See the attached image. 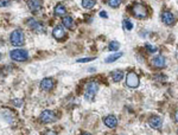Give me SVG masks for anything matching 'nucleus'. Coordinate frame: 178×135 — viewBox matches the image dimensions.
<instances>
[{"instance_id":"f257e3e1","label":"nucleus","mask_w":178,"mask_h":135,"mask_svg":"<svg viewBox=\"0 0 178 135\" xmlns=\"http://www.w3.org/2000/svg\"><path fill=\"white\" fill-rule=\"evenodd\" d=\"M10 41H11V44L13 46H21V45H24V43H25V36H24L23 31L19 30V29L14 30L11 33V36H10Z\"/></svg>"},{"instance_id":"b1692460","label":"nucleus","mask_w":178,"mask_h":135,"mask_svg":"<svg viewBox=\"0 0 178 135\" xmlns=\"http://www.w3.org/2000/svg\"><path fill=\"white\" fill-rule=\"evenodd\" d=\"M146 49H147L150 52H156V51H157V48H156V46H152V45H150V44H146Z\"/></svg>"},{"instance_id":"f8f14e48","label":"nucleus","mask_w":178,"mask_h":135,"mask_svg":"<svg viewBox=\"0 0 178 135\" xmlns=\"http://www.w3.org/2000/svg\"><path fill=\"white\" fill-rule=\"evenodd\" d=\"M151 64L155 66V68H164L165 66V58L163 57V56H156V57L152 59V62H151Z\"/></svg>"},{"instance_id":"aec40b11","label":"nucleus","mask_w":178,"mask_h":135,"mask_svg":"<svg viewBox=\"0 0 178 135\" xmlns=\"http://www.w3.org/2000/svg\"><path fill=\"white\" fill-rule=\"evenodd\" d=\"M122 26H123V29L125 30H127V31H131L132 29H133V24L128 19H125L123 20V23H122Z\"/></svg>"},{"instance_id":"2eb2a0df","label":"nucleus","mask_w":178,"mask_h":135,"mask_svg":"<svg viewBox=\"0 0 178 135\" xmlns=\"http://www.w3.org/2000/svg\"><path fill=\"white\" fill-rule=\"evenodd\" d=\"M55 14L56 16H64L65 14V12H67V10H65V7H64V5H62V4H57L56 6H55Z\"/></svg>"},{"instance_id":"bb28decb","label":"nucleus","mask_w":178,"mask_h":135,"mask_svg":"<svg viewBox=\"0 0 178 135\" xmlns=\"http://www.w3.org/2000/svg\"><path fill=\"white\" fill-rule=\"evenodd\" d=\"M45 135H57V134H56L55 132H52V130H50V132H48V133H46V134H45Z\"/></svg>"},{"instance_id":"f3484780","label":"nucleus","mask_w":178,"mask_h":135,"mask_svg":"<svg viewBox=\"0 0 178 135\" xmlns=\"http://www.w3.org/2000/svg\"><path fill=\"white\" fill-rule=\"evenodd\" d=\"M73 24H74V20H73L71 17L67 16V17L63 18V26H64V27H67V29H71V27H73Z\"/></svg>"},{"instance_id":"c85d7f7f","label":"nucleus","mask_w":178,"mask_h":135,"mask_svg":"<svg viewBox=\"0 0 178 135\" xmlns=\"http://www.w3.org/2000/svg\"><path fill=\"white\" fill-rule=\"evenodd\" d=\"M82 135H90L89 133H84V134H82Z\"/></svg>"},{"instance_id":"4be33fe9","label":"nucleus","mask_w":178,"mask_h":135,"mask_svg":"<svg viewBox=\"0 0 178 135\" xmlns=\"http://www.w3.org/2000/svg\"><path fill=\"white\" fill-rule=\"evenodd\" d=\"M122 0H107V4L111 6V7H118L119 5L121 4Z\"/></svg>"},{"instance_id":"a878e982","label":"nucleus","mask_w":178,"mask_h":135,"mask_svg":"<svg viewBox=\"0 0 178 135\" xmlns=\"http://www.w3.org/2000/svg\"><path fill=\"white\" fill-rule=\"evenodd\" d=\"M100 17H103V18H107L108 16H107V13H106V12H100Z\"/></svg>"},{"instance_id":"6e6552de","label":"nucleus","mask_w":178,"mask_h":135,"mask_svg":"<svg viewBox=\"0 0 178 135\" xmlns=\"http://www.w3.org/2000/svg\"><path fill=\"white\" fill-rule=\"evenodd\" d=\"M161 20H163V23L165 24V25H172L173 23H175V16H173V13L172 12H170V11H164L163 13H161Z\"/></svg>"},{"instance_id":"4468645a","label":"nucleus","mask_w":178,"mask_h":135,"mask_svg":"<svg viewBox=\"0 0 178 135\" xmlns=\"http://www.w3.org/2000/svg\"><path fill=\"white\" fill-rule=\"evenodd\" d=\"M105 124L109 128H115L118 124V120L114 115H108L105 118Z\"/></svg>"},{"instance_id":"5701e85b","label":"nucleus","mask_w":178,"mask_h":135,"mask_svg":"<svg viewBox=\"0 0 178 135\" xmlns=\"http://www.w3.org/2000/svg\"><path fill=\"white\" fill-rule=\"evenodd\" d=\"M94 59H95L94 57H87V58L77 59V62H79V63H86V62H92V60H94Z\"/></svg>"},{"instance_id":"412c9836","label":"nucleus","mask_w":178,"mask_h":135,"mask_svg":"<svg viewBox=\"0 0 178 135\" xmlns=\"http://www.w3.org/2000/svg\"><path fill=\"white\" fill-rule=\"evenodd\" d=\"M122 56V54H120V52H118V54H115V55H113V56H109V57H107V59H106V63H112V62H115L118 58H120Z\"/></svg>"},{"instance_id":"f03ea898","label":"nucleus","mask_w":178,"mask_h":135,"mask_svg":"<svg viewBox=\"0 0 178 135\" xmlns=\"http://www.w3.org/2000/svg\"><path fill=\"white\" fill-rule=\"evenodd\" d=\"M99 91V84L96 82H89L84 89V97L88 101H92Z\"/></svg>"},{"instance_id":"1a4fd4ad","label":"nucleus","mask_w":178,"mask_h":135,"mask_svg":"<svg viewBox=\"0 0 178 135\" xmlns=\"http://www.w3.org/2000/svg\"><path fill=\"white\" fill-rule=\"evenodd\" d=\"M27 6H29V8H30L31 12L37 13V12L40 11V8L43 6V2H42V0H29Z\"/></svg>"},{"instance_id":"20e7f679","label":"nucleus","mask_w":178,"mask_h":135,"mask_svg":"<svg viewBox=\"0 0 178 135\" xmlns=\"http://www.w3.org/2000/svg\"><path fill=\"white\" fill-rule=\"evenodd\" d=\"M132 11H133V14H134L137 18H140V19L146 18L147 14H148L147 8H146L144 5H141V4H136V5L133 6Z\"/></svg>"},{"instance_id":"c756f323","label":"nucleus","mask_w":178,"mask_h":135,"mask_svg":"<svg viewBox=\"0 0 178 135\" xmlns=\"http://www.w3.org/2000/svg\"><path fill=\"white\" fill-rule=\"evenodd\" d=\"M0 59H1V54H0Z\"/></svg>"},{"instance_id":"9d476101","label":"nucleus","mask_w":178,"mask_h":135,"mask_svg":"<svg viewBox=\"0 0 178 135\" xmlns=\"http://www.w3.org/2000/svg\"><path fill=\"white\" fill-rule=\"evenodd\" d=\"M55 85V82L52 78H44L42 82H40V89L44 90V91H49L54 88Z\"/></svg>"},{"instance_id":"a211bd4d","label":"nucleus","mask_w":178,"mask_h":135,"mask_svg":"<svg viewBox=\"0 0 178 135\" xmlns=\"http://www.w3.org/2000/svg\"><path fill=\"white\" fill-rule=\"evenodd\" d=\"M82 6L84 8H93L95 6V0H82Z\"/></svg>"},{"instance_id":"cd10ccee","label":"nucleus","mask_w":178,"mask_h":135,"mask_svg":"<svg viewBox=\"0 0 178 135\" xmlns=\"http://www.w3.org/2000/svg\"><path fill=\"white\" fill-rule=\"evenodd\" d=\"M176 121L178 122V110H177V113H176Z\"/></svg>"},{"instance_id":"9b49d317","label":"nucleus","mask_w":178,"mask_h":135,"mask_svg":"<svg viewBox=\"0 0 178 135\" xmlns=\"http://www.w3.org/2000/svg\"><path fill=\"white\" fill-rule=\"evenodd\" d=\"M52 35L54 37L57 39V40H62V39L65 37V31H64V27L62 25H57L54 31H52Z\"/></svg>"},{"instance_id":"393cba45","label":"nucleus","mask_w":178,"mask_h":135,"mask_svg":"<svg viewBox=\"0 0 178 135\" xmlns=\"http://www.w3.org/2000/svg\"><path fill=\"white\" fill-rule=\"evenodd\" d=\"M10 4V0H0V7H6L8 6Z\"/></svg>"},{"instance_id":"ddd939ff","label":"nucleus","mask_w":178,"mask_h":135,"mask_svg":"<svg viewBox=\"0 0 178 135\" xmlns=\"http://www.w3.org/2000/svg\"><path fill=\"white\" fill-rule=\"evenodd\" d=\"M148 123H150V127H152L153 129H159L161 127V118L159 116H152L148 120Z\"/></svg>"},{"instance_id":"7c9ffc66","label":"nucleus","mask_w":178,"mask_h":135,"mask_svg":"<svg viewBox=\"0 0 178 135\" xmlns=\"http://www.w3.org/2000/svg\"><path fill=\"white\" fill-rule=\"evenodd\" d=\"M177 133H178V130H177Z\"/></svg>"},{"instance_id":"0eeeda50","label":"nucleus","mask_w":178,"mask_h":135,"mask_svg":"<svg viewBox=\"0 0 178 135\" xmlns=\"http://www.w3.org/2000/svg\"><path fill=\"white\" fill-rule=\"evenodd\" d=\"M39 120L43 122V123H50V122H54L56 120V116H55V113L51 112V110H45L39 116Z\"/></svg>"},{"instance_id":"39448f33","label":"nucleus","mask_w":178,"mask_h":135,"mask_svg":"<svg viewBox=\"0 0 178 135\" xmlns=\"http://www.w3.org/2000/svg\"><path fill=\"white\" fill-rule=\"evenodd\" d=\"M27 25H29V27H31V30H33V31L37 32V33H43V32H45V26H44V24L40 23V21H37V20L32 19V18L27 20Z\"/></svg>"},{"instance_id":"6ab92c4d","label":"nucleus","mask_w":178,"mask_h":135,"mask_svg":"<svg viewBox=\"0 0 178 135\" xmlns=\"http://www.w3.org/2000/svg\"><path fill=\"white\" fill-rule=\"evenodd\" d=\"M119 48H120L119 41L113 40V41H111V44H109V46H108V50H109V51H118Z\"/></svg>"},{"instance_id":"7ed1b4c3","label":"nucleus","mask_w":178,"mask_h":135,"mask_svg":"<svg viewBox=\"0 0 178 135\" xmlns=\"http://www.w3.org/2000/svg\"><path fill=\"white\" fill-rule=\"evenodd\" d=\"M10 57L17 62H25L29 58V54L24 49H14L10 52Z\"/></svg>"},{"instance_id":"dca6fc26","label":"nucleus","mask_w":178,"mask_h":135,"mask_svg":"<svg viewBox=\"0 0 178 135\" xmlns=\"http://www.w3.org/2000/svg\"><path fill=\"white\" fill-rule=\"evenodd\" d=\"M122 78H123V72L121 70H115L112 72V79L114 82H120Z\"/></svg>"},{"instance_id":"423d86ee","label":"nucleus","mask_w":178,"mask_h":135,"mask_svg":"<svg viewBox=\"0 0 178 135\" xmlns=\"http://www.w3.org/2000/svg\"><path fill=\"white\" fill-rule=\"evenodd\" d=\"M126 84L130 88H137L139 87V77L136 72H128L126 76Z\"/></svg>"}]
</instances>
